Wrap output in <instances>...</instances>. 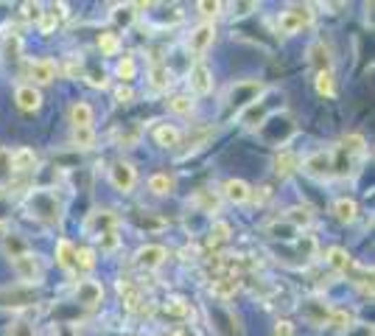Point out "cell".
I'll return each mask as SVG.
<instances>
[{
    "label": "cell",
    "mask_w": 375,
    "mask_h": 336,
    "mask_svg": "<svg viewBox=\"0 0 375 336\" xmlns=\"http://www.w3.org/2000/svg\"><path fill=\"white\" fill-rule=\"evenodd\" d=\"M311 20H314V6L294 3L278 17V28H280V34H297V31H302V25H308Z\"/></svg>",
    "instance_id": "obj_1"
},
{
    "label": "cell",
    "mask_w": 375,
    "mask_h": 336,
    "mask_svg": "<svg viewBox=\"0 0 375 336\" xmlns=\"http://www.w3.org/2000/svg\"><path fill=\"white\" fill-rule=\"evenodd\" d=\"M115 227H118V216L109 213V210H95V213H90L87 222H84V233L93 236V239H101V236L112 233Z\"/></svg>",
    "instance_id": "obj_2"
},
{
    "label": "cell",
    "mask_w": 375,
    "mask_h": 336,
    "mask_svg": "<svg viewBox=\"0 0 375 336\" xmlns=\"http://www.w3.org/2000/svg\"><path fill=\"white\" fill-rule=\"evenodd\" d=\"M109 179H112V188H115V191L129 193V191L135 188V182H138V174H135V166H132V163L118 160V163H112V168H109Z\"/></svg>",
    "instance_id": "obj_3"
},
{
    "label": "cell",
    "mask_w": 375,
    "mask_h": 336,
    "mask_svg": "<svg viewBox=\"0 0 375 336\" xmlns=\"http://www.w3.org/2000/svg\"><path fill=\"white\" fill-rule=\"evenodd\" d=\"M333 168H336V163H333V155H331V152H314V155L305 157V163H302V171L311 174V176H316V179L331 176Z\"/></svg>",
    "instance_id": "obj_4"
},
{
    "label": "cell",
    "mask_w": 375,
    "mask_h": 336,
    "mask_svg": "<svg viewBox=\"0 0 375 336\" xmlns=\"http://www.w3.org/2000/svg\"><path fill=\"white\" fill-rule=\"evenodd\" d=\"M31 303H37V292L31 286H14V289L0 292V306L23 308V306H31Z\"/></svg>",
    "instance_id": "obj_5"
},
{
    "label": "cell",
    "mask_w": 375,
    "mask_h": 336,
    "mask_svg": "<svg viewBox=\"0 0 375 336\" xmlns=\"http://www.w3.org/2000/svg\"><path fill=\"white\" fill-rule=\"evenodd\" d=\"M263 90L261 82H235L230 90V104L232 107H249L252 101H258V92Z\"/></svg>",
    "instance_id": "obj_6"
},
{
    "label": "cell",
    "mask_w": 375,
    "mask_h": 336,
    "mask_svg": "<svg viewBox=\"0 0 375 336\" xmlns=\"http://www.w3.org/2000/svg\"><path fill=\"white\" fill-rule=\"evenodd\" d=\"M14 101H17V107H20L23 112H37V109L42 107V92H40L34 84H20V87L14 90Z\"/></svg>",
    "instance_id": "obj_7"
},
{
    "label": "cell",
    "mask_w": 375,
    "mask_h": 336,
    "mask_svg": "<svg viewBox=\"0 0 375 336\" xmlns=\"http://www.w3.org/2000/svg\"><path fill=\"white\" fill-rule=\"evenodd\" d=\"M101 297H104V289H101L98 280H81V283L76 286V303H81V306H87V308L98 306Z\"/></svg>",
    "instance_id": "obj_8"
},
{
    "label": "cell",
    "mask_w": 375,
    "mask_h": 336,
    "mask_svg": "<svg viewBox=\"0 0 375 336\" xmlns=\"http://www.w3.org/2000/svg\"><path fill=\"white\" fill-rule=\"evenodd\" d=\"M188 82H191V90L196 92V95H208L210 90H213V73H210V68L208 65H194L191 68V76H188Z\"/></svg>",
    "instance_id": "obj_9"
},
{
    "label": "cell",
    "mask_w": 375,
    "mask_h": 336,
    "mask_svg": "<svg viewBox=\"0 0 375 336\" xmlns=\"http://www.w3.org/2000/svg\"><path fill=\"white\" fill-rule=\"evenodd\" d=\"M165 258H168V252H165V247H160V244H146V247H141L138 255H135L138 266H143V269H157V266H162Z\"/></svg>",
    "instance_id": "obj_10"
},
{
    "label": "cell",
    "mask_w": 375,
    "mask_h": 336,
    "mask_svg": "<svg viewBox=\"0 0 375 336\" xmlns=\"http://www.w3.org/2000/svg\"><path fill=\"white\" fill-rule=\"evenodd\" d=\"M14 272H17V277H20L23 283H34V280L40 277V263H37V258H31L28 252H20V255L14 258Z\"/></svg>",
    "instance_id": "obj_11"
},
{
    "label": "cell",
    "mask_w": 375,
    "mask_h": 336,
    "mask_svg": "<svg viewBox=\"0 0 375 336\" xmlns=\"http://www.w3.org/2000/svg\"><path fill=\"white\" fill-rule=\"evenodd\" d=\"M213 40H216V28H213V23H202V25L194 28L188 45H191L196 54H202V51H208V48L213 45Z\"/></svg>",
    "instance_id": "obj_12"
},
{
    "label": "cell",
    "mask_w": 375,
    "mask_h": 336,
    "mask_svg": "<svg viewBox=\"0 0 375 336\" xmlns=\"http://www.w3.org/2000/svg\"><path fill=\"white\" fill-rule=\"evenodd\" d=\"M28 76L37 84H51L56 79V62L54 59H37V62H31Z\"/></svg>",
    "instance_id": "obj_13"
},
{
    "label": "cell",
    "mask_w": 375,
    "mask_h": 336,
    "mask_svg": "<svg viewBox=\"0 0 375 336\" xmlns=\"http://www.w3.org/2000/svg\"><path fill=\"white\" fill-rule=\"evenodd\" d=\"M222 193H225L227 202H232V205H244V202H249L252 188H249L244 179H227L225 188H222Z\"/></svg>",
    "instance_id": "obj_14"
},
{
    "label": "cell",
    "mask_w": 375,
    "mask_h": 336,
    "mask_svg": "<svg viewBox=\"0 0 375 336\" xmlns=\"http://www.w3.org/2000/svg\"><path fill=\"white\" fill-rule=\"evenodd\" d=\"M333 216H336L342 224H353V222L359 219V205H356L353 199L342 196V199L333 202Z\"/></svg>",
    "instance_id": "obj_15"
},
{
    "label": "cell",
    "mask_w": 375,
    "mask_h": 336,
    "mask_svg": "<svg viewBox=\"0 0 375 336\" xmlns=\"http://www.w3.org/2000/svg\"><path fill=\"white\" fill-rule=\"evenodd\" d=\"M37 168V152L28 146H20L11 152V171H34Z\"/></svg>",
    "instance_id": "obj_16"
},
{
    "label": "cell",
    "mask_w": 375,
    "mask_h": 336,
    "mask_svg": "<svg viewBox=\"0 0 375 336\" xmlns=\"http://www.w3.org/2000/svg\"><path fill=\"white\" fill-rule=\"evenodd\" d=\"M68 115H71L73 129H78V126H93V107L87 101H73L71 109H68Z\"/></svg>",
    "instance_id": "obj_17"
},
{
    "label": "cell",
    "mask_w": 375,
    "mask_h": 336,
    "mask_svg": "<svg viewBox=\"0 0 375 336\" xmlns=\"http://www.w3.org/2000/svg\"><path fill=\"white\" fill-rule=\"evenodd\" d=\"M154 140H157V146H162V149H174V146H179L182 132H179L177 126L162 124V126H157V129H154Z\"/></svg>",
    "instance_id": "obj_18"
},
{
    "label": "cell",
    "mask_w": 375,
    "mask_h": 336,
    "mask_svg": "<svg viewBox=\"0 0 375 336\" xmlns=\"http://www.w3.org/2000/svg\"><path fill=\"white\" fill-rule=\"evenodd\" d=\"M297 168H300V160H297V155H294V152L280 149V152L275 155V171H278L280 176H289V174H294Z\"/></svg>",
    "instance_id": "obj_19"
},
{
    "label": "cell",
    "mask_w": 375,
    "mask_h": 336,
    "mask_svg": "<svg viewBox=\"0 0 375 336\" xmlns=\"http://www.w3.org/2000/svg\"><path fill=\"white\" fill-rule=\"evenodd\" d=\"M308 54H311V65L316 68V73L331 71V51L325 48V42H314V45L308 48Z\"/></svg>",
    "instance_id": "obj_20"
},
{
    "label": "cell",
    "mask_w": 375,
    "mask_h": 336,
    "mask_svg": "<svg viewBox=\"0 0 375 336\" xmlns=\"http://www.w3.org/2000/svg\"><path fill=\"white\" fill-rule=\"evenodd\" d=\"M56 263H59L62 269H73L76 266V247L68 239L56 241Z\"/></svg>",
    "instance_id": "obj_21"
},
{
    "label": "cell",
    "mask_w": 375,
    "mask_h": 336,
    "mask_svg": "<svg viewBox=\"0 0 375 336\" xmlns=\"http://www.w3.org/2000/svg\"><path fill=\"white\" fill-rule=\"evenodd\" d=\"M98 51H101L104 56H115V54L121 51V37H118L115 31H104V34H98Z\"/></svg>",
    "instance_id": "obj_22"
},
{
    "label": "cell",
    "mask_w": 375,
    "mask_h": 336,
    "mask_svg": "<svg viewBox=\"0 0 375 336\" xmlns=\"http://www.w3.org/2000/svg\"><path fill=\"white\" fill-rule=\"evenodd\" d=\"M210 292H213V297L227 300V297H232V294L238 292V280H235V277H219V280H213Z\"/></svg>",
    "instance_id": "obj_23"
},
{
    "label": "cell",
    "mask_w": 375,
    "mask_h": 336,
    "mask_svg": "<svg viewBox=\"0 0 375 336\" xmlns=\"http://www.w3.org/2000/svg\"><path fill=\"white\" fill-rule=\"evenodd\" d=\"M314 87H316V92H319L322 98H333V95H336V84H333V73H331V71L316 73Z\"/></svg>",
    "instance_id": "obj_24"
},
{
    "label": "cell",
    "mask_w": 375,
    "mask_h": 336,
    "mask_svg": "<svg viewBox=\"0 0 375 336\" xmlns=\"http://www.w3.org/2000/svg\"><path fill=\"white\" fill-rule=\"evenodd\" d=\"M328 263H331L333 269H339V272H347V269L353 266L347 250H342V247H331V250H328Z\"/></svg>",
    "instance_id": "obj_25"
},
{
    "label": "cell",
    "mask_w": 375,
    "mask_h": 336,
    "mask_svg": "<svg viewBox=\"0 0 375 336\" xmlns=\"http://www.w3.org/2000/svg\"><path fill=\"white\" fill-rule=\"evenodd\" d=\"M171 188H174V179H171L168 174H151L149 176V191L151 193L165 196V193H171Z\"/></svg>",
    "instance_id": "obj_26"
},
{
    "label": "cell",
    "mask_w": 375,
    "mask_h": 336,
    "mask_svg": "<svg viewBox=\"0 0 375 336\" xmlns=\"http://www.w3.org/2000/svg\"><path fill=\"white\" fill-rule=\"evenodd\" d=\"M71 140H73L76 149H93V143H95V132H93V126H78V129H73Z\"/></svg>",
    "instance_id": "obj_27"
},
{
    "label": "cell",
    "mask_w": 375,
    "mask_h": 336,
    "mask_svg": "<svg viewBox=\"0 0 375 336\" xmlns=\"http://www.w3.org/2000/svg\"><path fill=\"white\" fill-rule=\"evenodd\" d=\"M328 325L336 328V331H347V328L353 325V314L345 311V308H336V311L328 314Z\"/></svg>",
    "instance_id": "obj_28"
},
{
    "label": "cell",
    "mask_w": 375,
    "mask_h": 336,
    "mask_svg": "<svg viewBox=\"0 0 375 336\" xmlns=\"http://www.w3.org/2000/svg\"><path fill=\"white\" fill-rule=\"evenodd\" d=\"M311 222H314L311 208H300V205H297V208H292V210H289V224H292L294 230H297V227H308Z\"/></svg>",
    "instance_id": "obj_29"
},
{
    "label": "cell",
    "mask_w": 375,
    "mask_h": 336,
    "mask_svg": "<svg viewBox=\"0 0 375 336\" xmlns=\"http://www.w3.org/2000/svg\"><path fill=\"white\" fill-rule=\"evenodd\" d=\"M367 149V140L362 135H345L342 138V152L345 155H362Z\"/></svg>",
    "instance_id": "obj_30"
},
{
    "label": "cell",
    "mask_w": 375,
    "mask_h": 336,
    "mask_svg": "<svg viewBox=\"0 0 375 336\" xmlns=\"http://www.w3.org/2000/svg\"><path fill=\"white\" fill-rule=\"evenodd\" d=\"M168 109L177 115H191L194 101H191V95H174V98H168Z\"/></svg>",
    "instance_id": "obj_31"
},
{
    "label": "cell",
    "mask_w": 375,
    "mask_h": 336,
    "mask_svg": "<svg viewBox=\"0 0 375 336\" xmlns=\"http://www.w3.org/2000/svg\"><path fill=\"white\" fill-rule=\"evenodd\" d=\"M135 71H138V68H135V59H132V56H124V59L118 62V68H115V73H118L121 82H132V79H135Z\"/></svg>",
    "instance_id": "obj_32"
},
{
    "label": "cell",
    "mask_w": 375,
    "mask_h": 336,
    "mask_svg": "<svg viewBox=\"0 0 375 336\" xmlns=\"http://www.w3.org/2000/svg\"><path fill=\"white\" fill-rule=\"evenodd\" d=\"M149 76H151V87H157V90L168 87V82H171V73H168V68H165V65H154Z\"/></svg>",
    "instance_id": "obj_33"
},
{
    "label": "cell",
    "mask_w": 375,
    "mask_h": 336,
    "mask_svg": "<svg viewBox=\"0 0 375 336\" xmlns=\"http://www.w3.org/2000/svg\"><path fill=\"white\" fill-rule=\"evenodd\" d=\"M227 239H230V224H227V222H213V227H210V241H213V244H225Z\"/></svg>",
    "instance_id": "obj_34"
},
{
    "label": "cell",
    "mask_w": 375,
    "mask_h": 336,
    "mask_svg": "<svg viewBox=\"0 0 375 336\" xmlns=\"http://www.w3.org/2000/svg\"><path fill=\"white\" fill-rule=\"evenodd\" d=\"M76 266H81V269H93V266H95V252L90 250V247L76 250Z\"/></svg>",
    "instance_id": "obj_35"
},
{
    "label": "cell",
    "mask_w": 375,
    "mask_h": 336,
    "mask_svg": "<svg viewBox=\"0 0 375 336\" xmlns=\"http://www.w3.org/2000/svg\"><path fill=\"white\" fill-rule=\"evenodd\" d=\"M56 25H59V20L51 11H42V17H40V34H54Z\"/></svg>",
    "instance_id": "obj_36"
},
{
    "label": "cell",
    "mask_w": 375,
    "mask_h": 336,
    "mask_svg": "<svg viewBox=\"0 0 375 336\" xmlns=\"http://www.w3.org/2000/svg\"><path fill=\"white\" fill-rule=\"evenodd\" d=\"M20 51H23V42H20V37H8V40L3 42V54H6L8 59H17V56H20Z\"/></svg>",
    "instance_id": "obj_37"
},
{
    "label": "cell",
    "mask_w": 375,
    "mask_h": 336,
    "mask_svg": "<svg viewBox=\"0 0 375 336\" xmlns=\"http://www.w3.org/2000/svg\"><path fill=\"white\" fill-rule=\"evenodd\" d=\"M191 308H188V303L185 300H171L168 306H165V314H174V317H185Z\"/></svg>",
    "instance_id": "obj_38"
},
{
    "label": "cell",
    "mask_w": 375,
    "mask_h": 336,
    "mask_svg": "<svg viewBox=\"0 0 375 336\" xmlns=\"http://www.w3.org/2000/svg\"><path fill=\"white\" fill-rule=\"evenodd\" d=\"M23 14H25V20H37V23H40L42 6H40V3H23Z\"/></svg>",
    "instance_id": "obj_39"
},
{
    "label": "cell",
    "mask_w": 375,
    "mask_h": 336,
    "mask_svg": "<svg viewBox=\"0 0 375 336\" xmlns=\"http://www.w3.org/2000/svg\"><path fill=\"white\" fill-rule=\"evenodd\" d=\"M196 202H199V205H202L205 210H216V208H219V199H216V196H210L208 191H199Z\"/></svg>",
    "instance_id": "obj_40"
},
{
    "label": "cell",
    "mask_w": 375,
    "mask_h": 336,
    "mask_svg": "<svg viewBox=\"0 0 375 336\" xmlns=\"http://www.w3.org/2000/svg\"><path fill=\"white\" fill-rule=\"evenodd\" d=\"M199 11H202L205 17H216V14H222V3H210V0H202V3H199Z\"/></svg>",
    "instance_id": "obj_41"
},
{
    "label": "cell",
    "mask_w": 375,
    "mask_h": 336,
    "mask_svg": "<svg viewBox=\"0 0 375 336\" xmlns=\"http://www.w3.org/2000/svg\"><path fill=\"white\" fill-rule=\"evenodd\" d=\"M8 171H11V152H8L6 146H0V179H3Z\"/></svg>",
    "instance_id": "obj_42"
},
{
    "label": "cell",
    "mask_w": 375,
    "mask_h": 336,
    "mask_svg": "<svg viewBox=\"0 0 375 336\" xmlns=\"http://www.w3.org/2000/svg\"><path fill=\"white\" fill-rule=\"evenodd\" d=\"M135 222H138V227H143V230H160L162 227V219H151V216H135Z\"/></svg>",
    "instance_id": "obj_43"
},
{
    "label": "cell",
    "mask_w": 375,
    "mask_h": 336,
    "mask_svg": "<svg viewBox=\"0 0 375 336\" xmlns=\"http://www.w3.org/2000/svg\"><path fill=\"white\" fill-rule=\"evenodd\" d=\"M8 336H34V328H31L28 323H11Z\"/></svg>",
    "instance_id": "obj_44"
},
{
    "label": "cell",
    "mask_w": 375,
    "mask_h": 336,
    "mask_svg": "<svg viewBox=\"0 0 375 336\" xmlns=\"http://www.w3.org/2000/svg\"><path fill=\"white\" fill-rule=\"evenodd\" d=\"M132 98H135V92H132V87H124V84H121V87L115 90V101H118V104H129Z\"/></svg>",
    "instance_id": "obj_45"
},
{
    "label": "cell",
    "mask_w": 375,
    "mask_h": 336,
    "mask_svg": "<svg viewBox=\"0 0 375 336\" xmlns=\"http://www.w3.org/2000/svg\"><path fill=\"white\" fill-rule=\"evenodd\" d=\"M118 247V236H115V230L112 233H107V236H101V250H115Z\"/></svg>",
    "instance_id": "obj_46"
},
{
    "label": "cell",
    "mask_w": 375,
    "mask_h": 336,
    "mask_svg": "<svg viewBox=\"0 0 375 336\" xmlns=\"http://www.w3.org/2000/svg\"><path fill=\"white\" fill-rule=\"evenodd\" d=\"M275 336H292V323H278L275 325Z\"/></svg>",
    "instance_id": "obj_47"
},
{
    "label": "cell",
    "mask_w": 375,
    "mask_h": 336,
    "mask_svg": "<svg viewBox=\"0 0 375 336\" xmlns=\"http://www.w3.org/2000/svg\"><path fill=\"white\" fill-rule=\"evenodd\" d=\"M90 84H93V87H107L104 76H90Z\"/></svg>",
    "instance_id": "obj_48"
}]
</instances>
